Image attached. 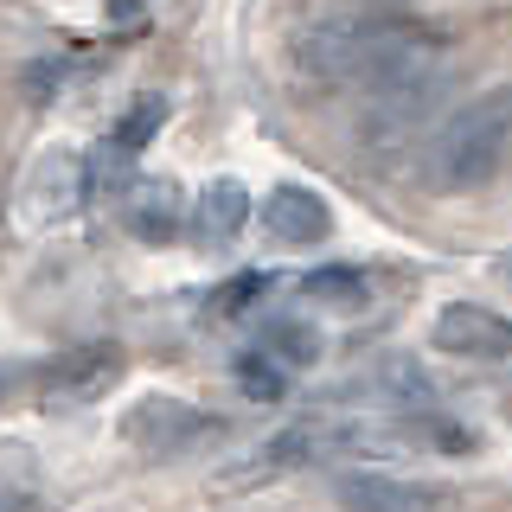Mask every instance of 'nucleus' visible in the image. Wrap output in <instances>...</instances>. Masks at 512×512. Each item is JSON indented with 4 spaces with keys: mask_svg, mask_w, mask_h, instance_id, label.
<instances>
[{
    "mask_svg": "<svg viewBox=\"0 0 512 512\" xmlns=\"http://www.w3.org/2000/svg\"><path fill=\"white\" fill-rule=\"evenodd\" d=\"M442 58H448L442 32H429L423 20L391 13V7H359V13H340V20H320L314 32H301V64L314 77L359 84V90H372L397 71H416V64H442Z\"/></svg>",
    "mask_w": 512,
    "mask_h": 512,
    "instance_id": "nucleus-1",
    "label": "nucleus"
},
{
    "mask_svg": "<svg viewBox=\"0 0 512 512\" xmlns=\"http://www.w3.org/2000/svg\"><path fill=\"white\" fill-rule=\"evenodd\" d=\"M442 90H448V58L442 64H416V71H397L384 84L365 90V116H359V135L372 154H404L416 135L429 128V116L442 109Z\"/></svg>",
    "mask_w": 512,
    "mask_h": 512,
    "instance_id": "nucleus-3",
    "label": "nucleus"
},
{
    "mask_svg": "<svg viewBox=\"0 0 512 512\" xmlns=\"http://www.w3.org/2000/svg\"><path fill=\"white\" fill-rule=\"evenodd\" d=\"M237 384H244L256 404H276V397L288 391V372L269 359V352H244V359H237Z\"/></svg>",
    "mask_w": 512,
    "mask_h": 512,
    "instance_id": "nucleus-16",
    "label": "nucleus"
},
{
    "mask_svg": "<svg viewBox=\"0 0 512 512\" xmlns=\"http://www.w3.org/2000/svg\"><path fill=\"white\" fill-rule=\"evenodd\" d=\"M263 352L282 365V372H308V365L320 359V333L308 327V320H269V327H263Z\"/></svg>",
    "mask_w": 512,
    "mask_h": 512,
    "instance_id": "nucleus-14",
    "label": "nucleus"
},
{
    "mask_svg": "<svg viewBox=\"0 0 512 512\" xmlns=\"http://www.w3.org/2000/svg\"><path fill=\"white\" fill-rule=\"evenodd\" d=\"M0 397H7V372H0Z\"/></svg>",
    "mask_w": 512,
    "mask_h": 512,
    "instance_id": "nucleus-18",
    "label": "nucleus"
},
{
    "mask_svg": "<svg viewBox=\"0 0 512 512\" xmlns=\"http://www.w3.org/2000/svg\"><path fill=\"white\" fill-rule=\"evenodd\" d=\"M429 340L448 359H512V320L500 308H480V301H448Z\"/></svg>",
    "mask_w": 512,
    "mask_h": 512,
    "instance_id": "nucleus-7",
    "label": "nucleus"
},
{
    "mask_svg": "<svg viewBox=\"0 0 512 512\" xmlns=\"http://www.w3.org/2000/svg\"><path fill=\"white\" fill-rule=\"evenodd\" d=\"M506 160H512V84L480 90L448 122H436V135L423 148V186L448 192V199L480 192L487 180H500Z\"/></svg>",
    "mask_w": 512,
    "mask_h": 512,
    "instance_id": "nucleus-2",
    "label": "nucleus"
},
{
    "mask_svg": "<svg viewBox=\"0 0 512 512\" xmlns=\"http://www.w3.org/2000/svg\"><path fill=\"white\" fill-rule=\"evenodd\" d=\"M256 288H263V276H244V282H231V288L218 295V314H237V308H244V301L256 295Z\"/></svg>",
    "mask_w": 512,
    "mask_h": 512,
    "instance_id": "nucleus-17",
    "label": "nucleus"
},
{
    "mask_svg": "<svg viewBox=\"0 0 512 512\" xmlns=\"http://www.w3.org/2000/svg\"><path fill=\"white\" fill-rule=\"evenodd\" d=\"M90 167L77 160L71 148H45L39 160L26 167V180H20V218L32 224V231H45V224H64V218H77V205L90 199Z\"/></svg>",
    "mask_w": 512,
    "mask_h": 512,
    "instance_id": "nucleus-4",
    "label": "nucleus"
},
{
    "mask_svg": "<svg viewBox=\"0 0 512 512\" xmlns=\"http://www.w3.org/2000/svg\"><path fill=\"white\" fill-rule=\"evenodd\" d=\"M244 218H250V192H244V180H231V173L205 180L199 199L186 205V231H192L199 250H231L237 237H244Z\"/></svg>",
    "mask_w": 512,
    "mask_h": 512,
    "instance_id": "nucleus-9",
    "label": "nucleus"
},
{
    "mask_svg": "<svg viewBox=\"0 0 512 512\" xmlns=\"http://www.w3.org/2000/svg\"><path fill=\"white\" fill-rule=\"evenodd\" d=\"M160 116H167V96H141V103H128L122 122L103 135V148H96V160H90V186L103 180V173H122L128 160L148 148V141L160 135Z\"/></svg>",
    "mask_w": 512,
    "mask_h": 512,
    "instance_id": "nucleus-12",
    "label": "nucleus"
},
{
    "mask_svg": "<svg viewBox=\"0 0 512 512\" xmlns=\"http://www.w3.org/2000/svg\"><path fill=\"white\" fill-rule=\"evenodd\" d=\"M263 231L276 237V244H288V250H308V244H327L333 237V212L308 186H276L263 199Z\"/></svg>",
    "mask_w": 512,
    "mask_h": 512,
    "instance_id": "nucleus-11",
    "label": "nucleus"
},
{
    "mask_svg": "<svg viewBox=\"0 0 512 512\" xmlns=\"http://www.w3.org/2000/svg\"><path fill=\"white\" fill-rule=\"evenodd\" d=\"M359 295H365V276L346 263H327V269L301 276V301H359Z\"/></svg>",
    "mask_w": 512,
    "mask_h": 512,
    "instance_id": "nucleus-15",
    "label": "nucleus"
},
{
    "mask_svg": "<svg viewBox=\"0 0 512 512\" xmlns=\"http://www.w3.org/2000/svg\"><path fill=\"white\" fill-rule=\"evenodd\" d=\"M45 493V468L26 442H0V512H32Z\"/></svg>",
    "mask_w": 512,
    "mask_h": 512,
    "instance_id": "nucleus-13",
    "label": "nucleus"
},
{
    "mask_svg": "<svg viewBox=\"0 0 512 512\" xmlns=\"http://www.w3.org/2000/svg\"><path fill=\"white\" fill-rule=\"evenodd\" d=\"M122 372V352L116 346H84V352H64L39 372V397L45 404H84V397L109 391Z\"/></svg>",
    "mask_w": 512,
    "mask_h": 512,
    "instance_id": "nucleus-10",
    "label": "nucleus"
},
{
    "mask_svg": "<svg viewBox=\"0 0 512 512\" xmlns=\"http://www.w3.org/2000/svg\"><path fill=\"white\" fill-rule=\"evenodd\" d=\"M333 500L346 512H455L448 487H429V480L391 474V468H346L333 480Z\"/></svg>",
    "mask_w": 512,
    "mask_h": 512,
    "instance_id": "nucleus-6",
    "label": "nucleus"
},
{
    "mask_svg": "<svg viewBox=\"0 0 512 512\" xmlns=\"http://www.w3.org/2000/svg\"><path fill=\"white\" fill-rule=\"evenodd\" d=\"M122 231L141 237V244H180L186 237V192L173 180H160V173L135 180L122 192Z\"/></svg>",
    "mask_w": 512,
    "mask_h": 512,
    "instance_id": "nucleus-8",
    "label": "nucleus"
},
{
    "mask_svg": "<svg viewBox=\"0 0 512 512\" xmlns=\"http://www.w3.org/2000/svg\"><path fill=\"white\" fill-rule=\"evenodd\" d=\"M122 436L141 448V455H186L199 442H218L224 423L212 410H192L180 397H141L135 410L122 416Z\"/></svg>",
    "mask_w": 512,
    "mask_h": 512,
    "instance_id": "nucleus-5",
    "label": "nucleus"
}]
</instances>
